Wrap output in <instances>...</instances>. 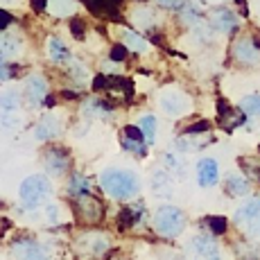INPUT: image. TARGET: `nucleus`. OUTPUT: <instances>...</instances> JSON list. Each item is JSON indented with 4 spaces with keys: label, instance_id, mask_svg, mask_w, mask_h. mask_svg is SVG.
<instances>
[{
    "label": "nucleus",
    "instance_id": "3",
    "mask_svg": "<svg viewBox=\"0 0 260 260\" xmlns=\"http://www.w3.org/2000/svg\"><path fill=\"white\" fill-rule=\"evenodd\" d=\"M52 194V183L46 174H29L27 179H23L21 188H18V199L21 206L27 211H34L41 204H46Z\"/></svg>",
    "mask_w": 260,
    "mask_h": 260
},
{
    "label": "nucleus",
    "instance_id": "24",
    "mask_svg": "<svg viewBox=\"0 0 260 260\" xmlns=\"http://www.w3.org/2000/svg\"><path fill=\"white\" fill-rule=\"evenodd\" d=\"M143 217H145L143 204H134V206H124L122 211H120L118 224H120V229H122V231H129V229L138 226V224L143 222Z\"/></svg>",
    "mask_w": 260,
    "mask_h": 260
},
{
    "label": "nucleus",
    "instance_id": "13",
    "mask_svg": "<svg viewBox=\"0 0 260 260\" xmlns=\"http://www.w3.org/2000/svg\"><path fill=\"white\" fill-rule=\"evenodd\" d=\"M208 23L217 34H226V37H233V34L240 32L242 27V16L231 7H215L208 16Z\"/></svg>",
    "mask_w": 260,
    "mask_h": 260
},
{
    "label": "nucleus",
    "instance_id": "39",
    "mask_svg": "<svg viewBox=\"0 0 260 260\" xmlns=\"http://www.w3.org/2000/svg\"><path fill=\"white\" fill-rule=\"evenodd\" d=\"M163 161H166V170L170 174H181L183 172V163L179 161L177 156H172V154H166V156H163Z\"/></svg>",
    "mask_w": 260,
    "mask_h": 260
},
{
    "label": "nucleus",
    "instance_id": "31",
    "mask_svg": "<svg viewBox=\"0 0 260 260\" xmlns=\"http://www.w3.org/2000/svg\"><path fill=\"white\" fill-rule=\"evenodd\" d=\"M91 192H93L91 181L84 174H73L71 181H68V194H71V199L84 197V194H91Z\"/></svg>",
    "mask_w": 260,
    "mask_h": 260
},
{
    "label": "nucleus",
    "instance_id": "6",
    "mask_svg": "<svg viewBox=\"0 0 260 260\" xmlns=\"http://www.w3.org/2000/svg\"><path fill=\"white\" fill-rule=\"evenodd\" d=\"M231 59L240 68H258L260 66V41L258 37L240 34L231 43Z\"/></svg>",
    "mask_w": 260,
    "mask_h": 260
},
{
    "label": "nucleus",
    "instance_id": "42",
    "mask_svg": "<svg viewBox=\"0 0 260 260\" xmlns=\"http://www.w3.org/2000/svg\"><path fill=\"white\" fill-rule=\"evenodd\" d=\"M12 23H14V16L5 7H0V32L9 29V25H12Z\"/></svg>",
    "mask_w": 260,
    "mask_h": 260
},
{
    "label": "nucleus",
    "instance_id": "10",
    "mask_svg": "<svg viewBox=\"0 0 260 260\" xmlns=\"http://www.w3.org/2000/svg\"><path fill=\"white\" fill-rule=\"evenodd\" d=\"M23 100L29 104V109H39L41 104H52V100H50V84L46 75L32 73L23 79Z\"/></svg>",
    "mask_w": 260,
    "mask_h": 260
},
{
    "label": "nucleus",
    "instance_id": "14",
    "mask_svg": "<svg viewBox=\"0 0 260 260\" xmlns=\"http://www.w3.org/2000/svg\"><path fill=\"white\" fill-rule=\"evenodd\" d=\"M12 256L16 260H50V249L34 238H16L12 242Z\"/></svg>",
    "mask_w": 260,
    "mask_h": 260
},
{
    "label": "nucleus",
    "instance_id": "27",
    "mask_svg": "<svg viewBox=\"0 0 260 260\" xmlns=\"http://www.w3.org/2000/svg\"><path fill=\"white\" fill-rule=\"evenodd\" d=\"M177 16H179V23H181L183 27H188V29L197 27V25L204 21V12L192 3V0H188V3L183 5L181 9H179Z\"/></svg>",
    "mask_w": 260,
    "mask_h": 260
},
{
    "label": "nucleus",
    "instance_id": "23",
    "mask_svg": "<svg viewBox=\"0 0 260 260\" xmlns=\"http://www.w3.org/2000/svg\"><path fill=\"white\" fill-rule=\"evenodd\" d=\"M18 52H21V37L7 32V29L0 32V63L12 61Z\"/></svg>",
    "mask_w": 260,
    "mask_h": 260
},
{
    "label": "nucleus",
    "instance_id": "34",
    "mask_svg": "<svg viewBox=\"0 0 260 260\" xmlns=\"http://www.w3.org/2000/svg\"><path fill=\"white\" fill-rule=\"evenodd\" d=\"M71 32H73V37L77 39V41H84V39H86L88 29H86V23H84L82 16H73L71 18Z\"/></svg>",
    "mask_w": 260,
    "mask_h": 260
},
{
    "label": "nucleus",
    "instance_id": "38",
    "mask_svg": "<svg viewBox=\"0 0 260 260\" xmlns=\"http://www.w3.org/2000/svg\"><path fill=\"white\" fill-rule=\"evenodd\" d=\"M152 3L156 5V7H161V9H168V12H179L188 0H152Z\"/></svg>",
    "mask_w": 260,
    "mask_h": 260
},
{
    "label": "nucleus",
    "instance_id": "26",
    "mask_svg": "<svg viewBox=\"0 0 260 260\" xmlns=\"http://www.w3.org/2000/svg\"><path fill=\"white\" fill-rule=\"evenodd\" d=\"M77 0H48V14L54 18H73L77 16Z\"/></svg>",
    "mask_w": 260,
    "mask_h": 260
},
{
    "label": "nucleus",
    "instance_id": "30",
    "mask_svg": "<svg viewBox=\"0 0 260 260\" xmlns=\"http://www.w3.org/2000/svg\"><path fill=\"white\" fill-rule=\"evenodd\" d=\"M23 91H3L0 93V113H16L23 107Z\"/></svg>",
    "mask_w": 260,
    "mask_h": 260
},
{
    "label": "nucleus",
    "instance_id": "43",
    "mask_svg": "<svg viewBox=\"0 0 260 260\" xmlns=\"http://www.w3.org/2000/svg\"><path fill=\"white\" fill-rule=\"evenodd\" d=\"M32 9H34L37 14L48 12V0H32Z\"/></svg>",
    "mask_w": 260,
    "mask_h": 260
},
{
    "label": "nucleus",
    "instance_id": "41",
    "mask_svg": "<svg viewBox=\"0 0 260 260\" xmlns=\"http://www.w3.org/2000/svg\"><path fill=\"white\" fill-rule=\"evenodd\" d=\"M46 215H48V222L50 224H61V206H57V204H50L46 208Z\"/></svg>",
    "mask_w": 260,
    "mask_h": 260
},
{
    "label": "nucleus",
    "instance_id": "9",
    "mask_svg": "<svg viewBox=\"0 0 260 260\" xmlns=\"http://www.w3.org/2000/svg\"><path fill=\"white\" fill-rule=\"evenodd\" d=\"M183 256L186 260H222V251H219V244L215 242L213 233H199L188 240Z\"/></svg>",
    "mask_w": 260,
    "mask_h": 260
},
{
    "label": "nucleus",
    "instance_id": "32",
    "mask_svg": "<svg viewBox=\"0 0 260 260\" xmlns=\"http://www.w3.org/2000/svg\"><path fill=\"white\" fill-rule=\"evenodd\" d=\"M138 127H141L143 136L147 138L149 145H154V141H156V134H158V120L154 113H143L141 118H138Z\"/></svg>",
    "mask_w": 260,
    "mask_h": 260
},
{
    "label": "nucleus",
    "instance_id": "4",
    "mask_svg": "<svg viewBox=\"0 0 260 260\" xmlns=\"http://www.w3.org/2000/svg\"><path fill=\"white\" fill-rule=\"evenodd\" d=\"M156 102H158V109H161L168 118H181V116H186V113L192 111V107H194L192 95L188 91H183V88H179V86L161 88Z\"/></svg>",
    "mask_w": 260,
    "mask_h": 260
},
{
    "label": "nucleus",
    "instance_id": "28",
    "mask_svg": "<svg viewBox=\"0 0 260 260\" xmlns=\"http://www.w3.org/2000/svg\"><path fill=\"white\" fill-rule=\"evenodd\" d=\"M249 181L242 177V174H229L226 179H224V192L229 194V197H242V194H249Z\"/></svg>",
    "mask_w": 260,
    "mask_h": 260
},
{
    "label": "nucleus",
    "instance_id": "45",
    "mask_svg": "<svg viewBox=\"0 0 260 260\" xmlns=\"http://www.w3.org/2000/svg\"><path fill=\"white\" fill-rule=\"evenodd\" d=\"M253 177H256V179H258V181H260V166H258L256 170H253Z\"/></svg>",
    "mask_w": 260,
    "mask_h": 260
},
{
    "label": "nucleus",
    "instance_id": "15",
    "mask_svg": "<svg viewBox=\"0 0 260 260\" xmlns=\"http://www.w3.org/2000/svg\"><path fill=\"white\" fill-rule=\"evenodd\" d=\"M34 141L39 143H52L63 134V120L57 113H46L34 124Z\"/></svg>",
    "mask_w": 260,
    "mask_h": 260
},
{
    "label": "nucleus",
    "instance_id": "18",
    "mask_svg": "<svg viewBox=\"0 0 260 260\" xmlns=\"http://www.w3.org/2000/svg\"><path fill=\"white\" fill-rule=\"evenodd\" d=\"M149 190H152L154 197L170 199V197H172V192H174L172 174H170L166 168H156L152 172V179H149Z\"/></svg>",
    "mask_w": 260,
    "mask_h": 260
},
{
    "label": "nucleus",
    "instance_id": "8",
    "mask_svg": "<svg viewBox=\"0 0 260 260\" xmlns=\"http://www.w3.org/2000/svg\"><path fill=\"white\" fill-rule=\"evenodd\" d=\"M73 202V215L79 224L84 226H93L104 219V204L100 197H95V192L84 194V197H75Z\"/></svg>",
    "mask_w": 260,
    "mask_h": 260
},
{
    "label": "nucleus",
    "instance_id": "5",
    "mask_svg": "<svg viewBox=\"0 0 260 260\" xmlns=\"http://www.w3.org/2000/svg\"><path fill=\"white\" fill-rule=\"evenodd\" d=\"M124 16H127V21L132 23L134 29H138L143 34H156L158 27H161V14L154 7V3H147V0L134 3Z\"/></svg>",
    "mask_w": 260,
    "mask_h": 260
},
{
    "label": "nucleus",
    "instance_id": "35",
    "mask_svg": "<svg viewBox=\"0 0 260 260\" xmlns=\"http://www.w3.org/2000/svg\"><path fill=\"white\" fill-rule=\"evenodd\" d=\"M129 50L122 46V43H113L111 46V50H109V61H113V63H122L124 59L129 57Z\"/></svg>",
    "mask_w": 260,
    "mask_h": 260
},
{
    "label": "nucleus",
    "instance_id": "37",
    "mask_svg": "<svg viewBox=\"0 0 260 260\" xmlns=\"http://www.w3.org/2000/svg\"><path fill=\"white\" fill-rule=\"evenodd\" d=\"M206 224H208V233H213V236H222L226 231V219L224 217H208Z\"/></svg>",
    "mask_w": 260,
    "mask_h": 260
},
{
    "label": "nucleus",
    "instance_id": "19",
    "mask_svg": "<svg viewBox=\"0 0 260 260\" xmlns=\"http://www.w3.org/2000/svg\"><path fill=\"white\" fill-rule=\"evenodd\" d=\"M211 143H213L211 132H206V134H186V132H183L181 136L177 138L174 147H177L181 154H194V152L204 149L206 145H211Z\"/></svg>",
    "mask_w": 260,
    "mask_h": 260
},
{
    "label": "nucleus",
    "instance_id": "20",
    "mask_svg": "<svg viewBox=\"0 0 260 260\" xmlns=\"http://www.w3.org/2000/svg\"><path fill=\"white\" fill-rule=\"evenodd\" d=\"M217 181H219L217 161L211 158V156L199 158V163H197V183L202 188H213V186H217Z\"/></svg>",
    "mask_w": 260,
    "mask_h": 260
},
{
    "label": "nucleus",
    "instance_id": "25",
    "mask_svg": "<svg viewBox=\"0 0 260 260\" xmlns=\"http://www.w3.org/2000/svg\"><path fill=\"white\" fill-rule=\"evenodd\" d=\"M217 116H219V122H222L226 129L238 127V124H242V120L247 118L238 107H231V104H226L224 100L217 102Z\"/></svg>",
    "mask_w": 260,
    "mask_h": 260
},
{
    "label": "nucleus",
    "instance_id": "12",
    "mask_svg": "<svg viewBox=\"0 0 260 260\" xmlns=\"http://www.w3.org/2000/svg\"><path fill=\"white\" fill-rule=\"evenodd\" d=\"M43 166L50 177H66L73 166V156L63 145H50L43 152Z\"/></svg>",
    "mask_w": 260,
    "mask_h": 260
},
{
    "label": "nucleus",
    "instance_id": "21",
    "mask_svg": "<svg viewBox=\"0 0 260 260\" xmlns=\"http://www.w3.org/2000/svg\"><path fill=\"white\" fill-rule=\"evenodd\" d=\"M120 43L132 54H145L149 50V41L143 37V32L134 27H120Z\"/></svg>",
    "mask_w": 260,
    "mask_h": 260
},
{
    "label": "nucleus",
    "instance_id": "11",
    "mask_svg": "<svg viewBox=\"0 0 260 260\" xmlns=\"http://www.w3.org/2000/svg\"><path fill=\"white\" fill-rule=\"evenodd\" d=\"M233 219H236L238 229H242L244 236L260 238V197H251L240 204Z\"/></svg>",
    "mask_w": 260,
    "mask_h": 260
},
{
    "label": "nucleus",
    "instance_id": "2",
    "mask_svg": "<svg viewBox=\"0 0 260 260\" xmlns=\"http://www.w3.org/2000/svg\"><path fill=\"white\" fill-rule=\"evenodd\" d=\"M152 226L154 231L158 233L161 238L174 240L179 238L188 226V215L181 211L179 206H172V204H166L161 206L152 217Z\"/></svg>",
    "mask_w": 260,
    "mask_h": 260
},
{
    "label": "nucleus",
    "instance_id": "33",
    "mask_svg": "<svg viewBox=\"0 0 260 260\" xmlns=\"http://www.w3.org/2000/svg\"><path fill=\"white\" fill-rule=\"evenodd\" d=\"M238 109L247 118H260V93H249L244 98H240Z\"/></svg>",
    "mask_w": 260,
    "mask_h": 260
},
{
    "label": "nucleus",
    "instance_id": "29",
    "mask_svg": "<svg viewBox=\"0 0 260 260\" xmlns=\"http://www.w3.org/2000/svg\"><path fill=\"white\" fill-rule=\"evenodd\" d=\"M66 73H68V77L75 82L77 88H82L86 82H91V71H88V66L84 61H79V59H75V57H73V61L66 66Z\"/></svg>",
    "mask_w": 260,
    "mask_h": 260
},
{
    "label": "nucleus",
    "instance_id": "22",
    "mask_svg": "<svg viewBox=\"0 0 260 260\" xmlns=\"http://www.w3.org/2000/svg\"><path fill=\"white\" fill-rule=\"evenodd\" d=\"M82 111L86 113L88 118H107L116 111V107H113V102H109V100L100 98V95H93V98L84 100Z\"/></svg>",
    "mask_w": 260,
    "mask_h": 260
},
{
    "label": "nucleus",
    "instance_id": "1",
    "mask_svg": "<svg viewBox=\"0 0 260 260\" xmlns=\"http://www.w3.org/2000/svg\"><path fill=\"white\" fill-rule=\"evenodd\" d=\"M100 188L111 199L127 202V199H134L141 192V179L136 172L127 168H107L100 174Z\"/></svg>",
    "mask_w": 260,
    "mask_h": 260
},
{
    "label": "nucleus",
    "instance_id": "36",
    "mask_svg": "<svg viewBox=\"0 0 260 260\" xmlns=\"http://www.w3.org/2000/svg\"><path fill=\"white\" fill-rule=\"evenodd\" d=\"M18 71H21V68H18L14 61L0 63V84L9 82V79H14V77H18Z\"/></svg>",
    "mask_w": 260,
    "mask_h": 260
},
{
    "label": "nucleus",
    "instance_id": "7",
    "mask_svg": "<svg viewBox=\"0 0 260 260\" xmlns=\"http://www.w3.org/2000/svg\"><path fill=\"white\" fill-rule=\"evenodd\" d=\"M111 249V238L102 231H84L75 238V253L86 260L102 258Z\"/></svg>",
    "mask_w": 260,
    "mask_h": 260
},
{
    "label": "nucleus",
    "instance_id": "16",
    "mask_svg": "<svg viewBox=\"0 0 260 260\" xmlns=\"http://www.w3.org/2000/svg\"><path fill=\"white\" fill-rule=\"evenodd\" d=\"M120 143H122V147L127 149V152H132L134 156H141V158L147 154V149L152 147V145L147 143V138L143 136L138 124H127V127L122 129V134H120Z\"/></svg>",
    "mask_w": 260,
    "mask_h": 260
},
{
    "label": "nucleus",
    "instance_id": "44",
    "mask_svg": "<svg viewBox=\"0 0 260 260\" xmlns=\"http://www.w3.org/2000/svg\"><path fill=\"white\" fill-rule=\"evenodd\" d=\"M21 0H0V7H12V5H18Z\"/></svg>",
    "mask_w": 260,
    "mask_h": 260
},
{
    "label": "nucleus",
    "instance_id": "40",
    "mask_svg": "<svg viewBox=\"0 0 260 260\" xmlns=\"http://www.w3.org/2000/svg\"><path fill=\"white\" fill-rule=\"evenodd\" d=\"M186 134H206V132H211V122L208 120H197V122H192L190 127L183 129Z\"/></svg>",
    "mask_w": 260,
    "mask_h": 260
},
{
    "label": "nucleus",
    "instance_id": "17",
    "mask_svg": "<svg viewBox=\"0 0 260 260\" xmlns=\"http://www.w3.org/2000/svg\"><path fill=\"white\" fill-rule=\"evenodd\" d=\"M46 54H48L50 63H54V66H68V63L73 61V50H71V46H68L61 37H59V34L48 37Z\"/></svg>",
    "mask_w": 260,
    "mask_h": 260
}]
</instances>
